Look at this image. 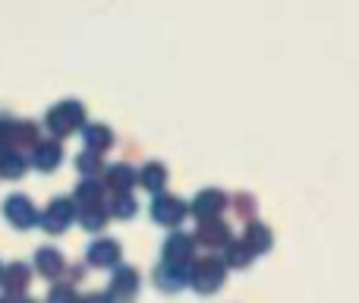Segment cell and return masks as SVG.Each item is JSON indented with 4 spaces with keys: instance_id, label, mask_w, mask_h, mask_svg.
I'll use <instances>...</instances> for the list:
<instances>
[{
    "instance_id": "ba28073f",
    "label": "cell",
    "mask_w": 359,
    "mask_h": 303,
    "mask_svg": "<svg viewBox=\"0 0 359 303\" xmlns=\"http://www.w3.org/2000/svg\"><path fill=\"white\" fill-rule=\"evenodd\" d=\"M252 259H255V253L249 250V243L243 240H230L227 247H224V266L227 269H246V266H252Z\"/></svg>"
},
{
    "instance_id": "277c9868",
    "label": "cell",
    "mask_w": 359,
    "mask_h": 303,
    "mask_svg": "<svg viewBox=\"0 0 359 303\" xmlns=\"http://www.w3.org/2000/svg\"><path fill=\"white\" fill-rule=\"evenodd\" d=\"M151 215H155V221L174 228V224H180L186 218V202L177 196H170V193H161V196L151 202Z\"/></svg>"
},
{
    "instance_id": "8992f818",
    "label": "cell",
    "mask_w": 359,
    "mask_h": 303,
    "mask_svg": "<svg viewBox=\"0 0 359 303\" xmlns=\"http://www.w3.org/2000/svg\"><path fill=\"white\" fill-rule=\"evenodd\" d=\"M158 285L168 288V291H177V288H183L186 281H189L192 275V266H183V262H164V266H158Z\"/></svg>"
},
{
    "instance_id": "9c48e42d",
    "label": "cell",
    "mask_w": 359,
    "mask_h": 303,
    "mask_svg": "<svg viewBox=\"0 0 359 303\" xmlns=\"http://www.w3.org/2000/svg\"><path fill=\"white\" fill-rule=\"evenodd\" d=\"M164 180H168V167H164L161 161H149V165L142 167V183L149 186V190H161Z\"/></svg>"
},
{
    "instance_id": "7c38bea8",
    "label": "cell",
    "mask_w": 359,
    "mask_h": 303,
    "mask_svg": "<svg viewBox=\"0 0 359 303\" xmlns=\"http://www.w3.org/2000/svg\"><path fill=\"white\" fill-rule=\"evenodd\" d=\"M133 209H136V202H133L130 196H120V199H117V212H120V215H130Z\"/></svg>"
},
{
    "instance_id": "5b68a950",
    "label": "cell",
    "mask_w": 359,
    "mask_h": 303,
    "mask_svg": "<svg viewBox=\"0 0 359 303\" xmlns=\"http://www.w3.org/2000/svg\"><path fill=\"white\" fill-rule=\"evenodd\" d=\"M192 253H196V237L183 234V231H174V234L168 237V243H164L168 262H183V266H189Z\"/></svg>"
},
{
    "instance_id": "8fae6325",
    "label": "cell",
    "mask_w": 359,
    "mask_h": 303,
    "mask_svg": "<svg viewBox=\"0 0 359 303\" xmlns=\"http://www.w3.org/2000/svg\"><path fill=\"white\" fill-rule=\"evenodd\" d=\"M111 180H114V186H120V190H126V186L136 180V174H133V167H126V165H117L111 171Z\"/></svg>"
},
{
    "instance_id": "30bf717a",
    "label": "cell",
    "mask_w": 359,
    "mask_h": 303,
    "mask_svg": "<svg viewBox=\"0 0 359 303\" xmlns=\"http://www.w3.org/2000/svg\"><path fill=\"white\" fill-rule=\"evenodd\" d=\"M230 209H233L240 218L252 221V215H255V196H252V193H246V190L233 193V196H230Z\"/></svg>"
},
{
    "instance_id": "3957f363",
    "label": "cell",
    "mask_w": 359,
    "mask_h": 303,
    "mask_svg": "<svg viewBox=\"0 0 359 303\" xmlns=\"http://www.w3.org/2000/svg\"><path fill=\"white\" fill-rule=\"evenodd\" d=\"M230 240H233V234H230V224L227 221H221V218L198 221L196 243H202V247H208V250H221V247H227Z\"/></svg>"
},
{
    "instance_id": "6da1fadb",
    "label": "cell",
    "mask_w": 359,
    "mask_h": 303,
    "mask_svg": "<svg viewBox=\"0 0 359 303\" xmlns=\"http://www.w3.org/2000/svg\"><path fill=\"white\" fill-rule=\"evenodd\" d=\"M224 278H227V266H224V259H217V256H202V259L192 266L189 285L196 288L198 294H215V291H221Z\"/></svg>"
},
{
    "instance_id": "7a4b0ae2",
    "label": "cell",
    "mask_w": 359,
    "mask_h": 303,
    "mask_svg": "<svg viewBox=\"0 0 359 303\" xmlns=\"http://www.w3.org/2000/svg\"><path fill=\"white\" fill-rule=\"evenodd\" d=\"M230 205V196L224 190H217V186H205V190L196 193V199H192L189 212L198 218V221H208V218H221V212Z\"/></svg>"
},
{
    "instance_id": "52a82bcc",
    "label": "cell",
    "mask_w": 359,
    "mask_h": 303,
    "mask_svg": "<svg viewBox=\"0 0 359 303\" xmlns=\"http://www.w3.org/2000/svg\"><path fill=\"white\" fill-rule=\"evenodd\" d=\"M243 240L249 243V250H252L255 256H259V253H268V250L274 247V234H271V228H268L265 221H249V224H246V234H243Z\"/></svg>"
}]
</instances>
